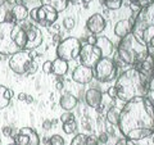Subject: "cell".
I'll use <instances>...</instances> for the list:
<instances>
[{
  "mask_svg": "<svg viewBox=\"0 0 154 145\" xmlns=\"http://www.w3.org/2000/svg\"><path fill=\"white\" fill-rule=\"evenodd\" d=\"M154 3V0H130V4H131V8L135 12H139L140 9L145 8L148 5Z\"/></svg>",
  "mask_w": 154,
  "mask_h": 145,
  "instance_id": "obj_26",
  "label": "cell"
},
{
  "mask_svg": "<svg viewBox=\"0 0 154 145\" xmlns=\"http://www.w3.org/2000/svg\"><path fill=\"white\" fill-rule=\"evenodd\" d=\"M85 101L90 108H99L103 101V94L98 89H89L85 93Z\"/></svg>",
  "mask_w": 154,
  "mask_h": 145,
  "instance_id": "obj_15",
  "label": "cell"
},
{
  "mask_svg": "<svg viewBox=\"0 0 154 145\" xmlns=\"http://www.w3.org/2000/svg\"><path fill=\"white\" fill-rule=\"evenodd\" d=\"M63 26H64L66 30H68V31L73 30L75 26H76V22H75V19L72 17H67V18L63 19Z\"/></svg>",
  "mask_w": 154,
  "mask_h": 145,
  "instance_id": "obj_30",
  "label": "cell"
},
{
  "mask_svg": "<svg viewBox=\"0 0 154 145\" xmlns=\"http://www.w3.org/2000/svg\"><path fill=\"white\" fill-rule=\"evenodd\" d=\"M62 88H63V84H62L60 80H58L57 81V89H62Z\"/></svg>",
  "mask_w": 154,
  "mask_h": 145,
  "instance_id": "obj_42",
  "label": "cell"
},
{
  "mask_svg": "<svg viewBox=\"0 0 154 145\" xmlns=\"http://www.w3.org/2000/svg\"><path fill=\"white\" fill-rule=\"evenodd\" d=\"M0 145H2V140H0Z\"/></svg>",
  "mask_w": 154,
  "mask_h": 145,
  "instance_id": "obj_47",
  "label": "cell"
},
{
  "mask_svg": "<svg viewBox=\"0 0 154 145\" xmlns=\"http://www.w3.org/2000/svg\"><path fill=\"white\" fill-rule=\"evenodd\" d=\"M25 101H26V103H28V104H31L33 101V98H32V96H30V95H27V98H26Z\"/></svg>",
  "mask_w": 154,
  "mask_h": 145,
  "instance_id": "obj_41",
  "label": "cell"
},
{
  "mask_svg": "<svg viewBox=\"0 0 154 145\" xmlns=\"http://www.w3.org/2000/svg\"><path fill=\"white\" fill-rule=\"evenodd\" d=\"M28 16L37 25H40L42 27H51L57 22L59 13L50 5H41L38 8H33L28 13Z\"/></svg>",
  "mask_w": 154,
  "mask_h": 145,
  "instance_id": "obj_9",
  "label": "cell"
},
{
  "mask_svg": "<svg viewBox=\"0 0 154 145\" xmlns=\"http://www.w3.org/2000/svg\"><path fill=\"white\" fill-rule=\"evenodd\" d=\"M82 2H84L85 4H89V3H91V2H93V0H82Z\"/></svg>",
  "mask_w": 154,
  "mask_h": 145,
  "instance_id": "obj_44",
  "label": "cell"
},
{
  "mask_svg": "<svg viewBox=\"0 0 154 145\" xmlns=\"http://www.w3.org/2000/svg\"><path fill=\"white\" fill-rule=\"evenodd\" d=\"M118 128L123 137L140 141L154 132V104L149 98L127 101L121 109Z\"/></svg>",
  "mask_w": 154,
  "mask_h": 145,
  "instance_id": "obj_1",
  "label": "cell"
},
{
  "mask_svg": "<svg viewBox=\"0 0 154 145\" xmlns=\"http://www.w3.org/2000/svg\"><path fill=\"white\" fill-rule=\"evenodd\" d=\"M68 2H71V3H77V2H80V0H68Z\"/></svg>",
  "mask_w": 154,
  "mask_h": 145,
  "instance_id": "obj_45",
  "label": "cell"
},
{
  "mask_svg": "<svg viewBox=\"0 0 154 145\" xmlns=\"http://www.w3.org/2000/svg\"><path fill=\"white\" fill-rule=\"evenodd\" d=\"M108 96L112 99H117V90H116L114 86H112V88L108 89Z\"/></svg>",
  "mask_w": 154,
  "mask_h": 145,
  "instance_id": "obj_34",
  "label": "cell"
},
{
  "mask_svg": "<svg viewBox=\"0 0 154 145\" xmlns=\"http://www.w3.org/2000/svg\"><path fill=\"white\" fill-rule=\"evenodd\" d=\"M77 104H79V99H77V96H75L71 93L62 94L60 99H59V105L66 112H71L72 109H75L77 107Z\"/></svg>",
  "mask_w": 154,
  "mask_h": 145,
  "instance_id": "obj_19",
  "label": "cell"
},
{
  "mask_svg": "<svg viewBox=\"0 0 154 145\" xmlns=\"http://www.w3.org/2000/svg\"><path fill=\"white\" fill-rule=\"evenodd\" d=\"M119 114H121V109L118 107H116V105H113V107L109 108L108 112H107V122L113 125V126H118Z\"/></svg>",
  "mask_w": 154,
  "mask_h": 145,
  "instance_id": "obj_25",
  "label": "cell"
},
{
  "mask_svg": "<svg viewBox=\"0 0 154 145\" xmlns=\"http://www.w3.org/2000/svg\"><path fill=\"white\" fill-rule=\"evenodd\" d=\"M11 12L13 14V18H14V21H17V22H21V21H25V19L28 17V9L27 7L25 5V4H22V3H17L16 5H13L12 9H11Z\"/></svg>",
  "mask_w": 154,
  "mask_h": 145,
  "instance_id": "obj_21",
  "label": "cell"
},
{
  "mask_svg": "<svg viewBox=\"0 0 154 145\" xmlns=\"http://www.w3.org/2000/svg\"><path fill=\"white\" fill-rule=\"evenodd\" d=\"M51 68H53V62L51 60L44 62V64H42V71H44V73H46V75L51 73Z\"/></svg>",
  "mask_w": 154,
  "mask_h": 145,
  "instance_id": "obj_31",
  "label": "cell"
},
{
  "mask_svg": "<svg viewBox=\"0 0 154 145\" xmlns=\"http://www.w3.org/2000/svg\"><path fill=\"white\" fill-rule=\"evenodd\" d=\"M82 44L77 37H67L57 45V58H60L66 62L79 58Z\"/></svg>",
  "mask_w": 154,
  "mask_h": 145,
  "instance_id": "obj_8",
  "label": "cell"
},
{
  "mask_svg": "<svg viewBox=\"0 0 154 145\" xmlns=\"http://www.w3.org/2000/svg\"><path fill=\"white\" fill-rule=\"evenodd\" d=\"M3 134L7 135V136H13V135H12V127H9V126L4 127L3 128Z\"/></svg>",
  "mask_w": 154,
  "mask_h": 145,
  "instance_id": "obj_36",
  "label": "cell"
},
{
  "mask_svg": "<svg viewBox=\"0 0 154 145\" xmlns=\"http://www.w3.org/2000/svg\"><path fill=\"white\" fill-rule=\"evenodd\" d=\"M5 3H7V0H0V7L4 5V4H5Z\"/></svg>",
  "mask_w": 154,
  "mask_h": 145,
  "instance_id": "obj_43",
  "label": "cell"
},
{
  "mask_svg": "<svg viewBox=\"0 0 154 145\" xmlns=\"http://www.w3.org/2000/svg\"><path fill=\"white\" fill-rule=\"evenodd\" d=\"M68 72V62H66L60 58H55L53 60V68H51V73L55 75L57 77H62Z\"/></svg>",
  "mask_w": 154,
  "mask_h": 145,
  "instance_id": "obj_22",
  "label": "cell"
},
{
  "mask_svg": "<svg viewBox=\"0 0 154 145\" xmlns=\"http://www.w3.org/2000/svg\"><path fill=\"white\" fill-rule=\"evenodd\" d=\"M14 144L16 145H40L38 134L31 127L19 128L17 135H14Z\"/></svg>",
  "mask_w": 154,
  "mask_h": 145,
  "instance_id": "obj_11",
  "label": "cell"
},
{
  "mask_svg": "<svg viewBox=\"0 0 154 145\" xmlns=\"http://www.w3.org/2000/svg\"><path fill=\"white\" fill-rule=\"evenodd\" d=\"M26 98H27V94H25V93H19L18 94V100L23 101V100H26Z\"/></svg>",
  "mask_w": 154,
  "mask_h": 145,
  "instance_id": "obj_39",
  "label": "cell"
},
{
  "mask_svg": "<svg viewBox=\"0 0 154 145\" xmlns=\"http://www.w3.org/2000/svg\"><path fill=\"white\" fill-rule=\"evenodd\" d=\"M71 145H99V141L93 135L77 134L76 136L72 139Z\"/></svg>",
  "mask_w": 154,
  "mask_h": 145,
  "instance_id": "obj_20",
  "label": "cell"
},
{
  "mask_svg": "<svg viewBox=\"0 0 154 145\" xmlns=\"http://www.w3.org/2000/svg\"><path fill=\"white\" fill-rule=\"evenodd\" d=\"M48 143H49V145H64L66 144L64 139L58 134L51 135V136L49 137V140H48Z\"/></svg>",
  "mask_w": 154,
  "mask_h": 145,
  "instance_id": "obj_29",
  "label": "cell"
},
{
  "mask_svg": "<svg viewBox=\"0 0 154 145\" xmlns=\"http://www.w3.org/2000/svg\"><path fill=\"white\" fill-rule=\"evenodd\" d=\"M148 54L149 48L141 44L132 33H130L126 37L121 39L113 60L116 63H121V66H137L145 59Z\"/></svg>",
  "mask_w": 154,
  "mask_h": 145,
  "instance_id": "obj_4",
  "label": "cell"
},
{
  "mask_svg": "<svg viewBox=\"0 0 154 145\" xmlns=\"http://www.w3.org/2000/svg\"><path fill=\"white\" fill-rule=\"evenodd\" d=\"M107 27V21L105 18L99 13H94L93 16H90L86 21V28L91 32V35H98V33L103 32Z\"/></svg>",
  "mask_w": 154,
  "mask_h": 145,
  "instance_id": "obj_14",
  "label": "cell"
},
{
  "mask_svg": "<svg viewBox=\"0 0 154 145\" xmlns=\"http://www.w3.org/2000/svg\"><path fill=\"white\" fill-rule=\"evenodd\" d=\"M79 58L81 60V64L90 67V68H94V66L102 59L103 55L95 45L85 44V45H82V48H81Z\"/></svg>",
  "mask_w": 154,
  "mask_h": 145,
  "instance_id": "obj_10",
  "label": "cell"
},
{
  "mask_svg": "<svg viewBox=\"0 0 154 145\" xmlns=\"http://www.w3.org/2000/svg\"><path fill=\"white\" fill-rule=\"evenodd\" d=\"M95 41H96V36H95V35H93V36L88 37V44L94 45V44H95Z\"/></svg>",
  "mask_w": 154,
  "mask_h": 145,
  "instance_id": "obj_38",
  "label": "cell"
},
{
  "mask_svg": "<svg viewBox=\"0 0 154 145\" xmlns=\"http://www.w3.org/2000/svg\"><path fill=\"white\" fill-rule=\"evenodd\" d=\"M150 82L152 80L144 76L136 67L128 68L116 79L117 98L125 103L136 98H146L150 91Z\"/></svg>",
  "mask_w": 154,
  "mask_h": 145,
  "instance_id": "obj_2",
  "label": "cell"
},
{
  "mask_svg": "<svg viewBox=\"0 0 154 145\" xmlns=\"http://www.w3.org/2000/svg\"><path fill=\"white\" fill-rule=\"evenodd\" d=\"M123 0H103L105 8H108L109 11H117L122 7Z\"/></svg>",
  "mask_w": 154,
  "mask_h": 145,
  "instance_id": "obj_28",
  "label": "cell"
},
{
  "mask_svg": "<svg viewBox=\"0 0 154 145\" xmlns=\"http://www.w3.org/2000/svg\"><path fill=\"white\" fill-rule=\"evenodd\" d=\"M27 33L18 22H0V55H13L25 49Z\"/></svg>",
  "mask_w": 154,
  "mask_h": 145,
  "instance_id": "obj_3",
  "label": "cell"
},
{
  "mask_svg": "<svg viewBox=\"0 0 154 145\" xmlns=\"http://www.w3.org/2000/svg\"><path fill=\"white\" fill-rule=\"evenodd\" d=\"M136 68L140 71L145 77H148L149 80H153V75H154V57L152 54H148L145 57V59L141 60L140 63L136 66Z\"/></svg>",
  "mask_w": 154,
  "mask_h": 145,
  "instance_id": "obj_16",
  "label": "cell"
},
{
  "mask_svg": "<svg viewBox=\"0 0 154 145\" xmlns=\"http://www.w3.org/2000/svg\"><path fill=\"white\" fill-rule=\"evenodd\" d=\"M94 45L100 50V53H102L103 57L110 58V55L113 54V49H114V48H113L112 41H110L108 37H105V36H98V37H96V41H95Z\"/></svg>",
  "mask_w": 154,
  "mask_h": 145,
  "instance_id": "obj_18",
  "label": "cell"
},
{
  "mask_svg": "<svg viewBox=\"0 0 154 145\" xmlns=\"http://www.w3.org/2000/svg\"><path fill=\"white\" fill-rule=\"evenodd\" d=\"M14 96L13 90L5 88L4 85H0V109L7 108L11 104V100Z\"/></svg>",
  "mask_w": 154,
  "mask_h": 145,
  "instance_id": "obj_23",
  "label": "cell"
},
{
  "mask_svg": "<svg viewBox=\"0 0 154 145\" xmlns=\"http://www.w3.org/2000/svg\"><path fill=\"white\" fill-rule=\"evenodd\" d=\"M132 35L148 48H154V3L137 12Z\"/></svg>",
  "mask_w": 154,
  "mask_h": 145,
  "instance_id": "obj_5",
  "label": "cell"
},
{
  "mask_svg": "<svg viewBox=\"0 0 154 145\" xmlns=\"http://www.w3.org/2000/svg\"><path fill=\"white\" fill-rule=\"evenodd\" d=\"M107 139H108V135H107V134H102V135L99 136L98 141H99V143H100V141H102V143H105V141H107Z\"/></svg>",
  "mask_w": 154,
  "mask_h": 145,
  "instance_id": "obj_37",
  "label": "cell"
},
{
  "mask_svg": "<svg viewBox=\"0 0 154 145\" xmlns=\"http://www.w3.org/2000/svg\"><path fill=\"white\" fill-rule=\"evenodd\" d=\"M8 145H16V144H14V143H11V144H8Z\"/></svg>",
  "mask_w": 154,
  "mask_h": 145,
  "instance_id": "obj_46",
  "label": "cell"
},
{
  "mask_svg": "<svg viewBox=\"0 0 154 145\" xmlns=\"http://www.w3.org/2000/svg\"><path fill=\"white\" fill-rule=\"evenodd\" d=\"M114 145H136V143L132 141V140H128L126 137H122V139H119Z\"/></svg>",
  "mask_w": 154,
  "mask_h": 145,
  "instance_id": "obj_33",
  "label": "cell"
},
{
  "mask_svg": "<svg viewBox=\"0 0 154 145\" xmlns=\"http://www.w3.org/2000/svg\"><path fill=\"white\" fill-rule=\"evenodd\" d=\"M73 118H75V114L71 113V112H64L63 114L60 116L62 123H64V122H67V121H69V119H73Z\"/></svg>",
  "mask_w": 154,
  "mask_h": 145,
  "instance_id": "obj_32",
  "label": "cell"
},
{
  "mask_svg": "<svg viewBox=\"0 0 154 145\" xmlns=\"http://www.w3.org/2000/svg\"><path fill=\"white\" fill-rule=\"evenodd\" d=\"M132 28H134L132 19H122L114 26V33L117 37L123 39L127 35H130V33H132Z\"/></svg>",
  "mask_w": 154,
  "mask_h": 145,
  "instance_id": "obj_17",
  "label": "cell"
},
{
  "mask_svg": "<svg viewBox=\"0 0 154 145\" xmlns=\"http://www.w3.org/2000/svg\"><path fill=\"white\" fill-rule=\"evenodd\" d=\"M72 79L75 82L80 85H86L91 82V80L94 79V73H93V68L86 67L84 64H79L72 72Z\"/></svg>",
  "mask_w": 154,
  "mask_h": 145,
  "instance_id": "obj_13",
  "label": "cell"
},
{
  "mask_svg": "<svg viewBox=\"0 0 154 145\" xmlns=\"http://www.w3.org/2000/svg\"><path fill=\"white\" fill-rule=\"evenodd\" d=\"M153 80H154V75H153Z\"/></svg>",
  "mask_w": 154,
  "mask_h": 145,
  "instance_id": "obj_48",
  "label": "cell"
},
{
  "mask_svg": "<svg viewBox=\"0 0 154 145\" xmlns=\"http://www.w3.org/2000/svg\"><path fill=\"white\" fill-rule=\"evenodd\" d=\"M63 131L66 134H75L77 131V122H76V118L73 119H69L67 122L63 123Z\"/></svg>",
  "mask_w": 154,
  "mask_h": 145,
  "instance_id": "obj_27",
  "label": "cell"
},
{
  "mask_svg": "<svg viewBox=\"0 0 154 145\" xmlns=\"http://www.w3.org/2000/svg\"><path fill=\"white\" fill-rule=\"evenodd\" d=\"M9 67L17 75H33L37 72V62L33 59V55L28 50H21L13 54L9 60Z\"/></svg>",
  "mask_w": 154,
  "mask_h": 145,
  "instance_id": "obj_6",
  "label": "cell"
},
{
  "mask_svg": "<svg viewBox=\"0 0 154 145\" xmlns=\"http://www.w3.org/2000/svg\"><path fill=\"white\" fill-rule=\"evenodd\" d=\"M41 5H50L51 8H54L58 13L64 12L67 7H68V0H40Z\"/></svg>",
  "mask_w": 154,
  "mask_h": 145,
  "instance_id": "obj_24",
  "label": "cell"
},
{
  "mask_svg": "<svg viewBox=\"0 0 154 145\" xmlns=\"http://www.w3.org/2000/svg\"><path fill=\"white\" fill-rule=\"evenodd\" d=\"M94 79L99 82H110L118 77V66L117 63L108 57H103L93 68Z\"/></svg>",
  "mask_w": 154,
  "mask_h": 145,
  "instance_id": "obj_7",
  "label": "cell"
},
{
  "mask_svg": "<svg viewBox=\"0 0 154 145\" xmlns=\"http://www.w3.org/2000/svg\"><path fill=\"white\" fill-rule=\"evenodd\" d=\"M153 140H154V137H153Z\"/></svg>",
  "mask_w": 154,
  "mask_h": 145,
  "instance_id": "obj_49",
  "label": "cell"
},
{
  "mask_svg": "<svg viewBox=\"0 0 154 145\" xmlns=\"http://www.w3.org/2000/svg\"><path fill=\"white\" fill-rule=\"evenodd\" d=\"M25 30L27 33V42L25 45V50L31 51L42 44L44 36H42V32L40 31V28H37L33 25H28L27 27H25Z\"/></svg>",
  "mask_w": 154,
  "mask_h": 145,
  "instance_id": "obj_12",
  "label": "cell"
},
{
  "mask_svg": "<svg viewBox=\"0 0 154 145\" xmlns=\"http://www.w3.org/2000/svg\"><path fill=\"white\" fill-rule=\"evenodd\" d=\"M51 121H49V119H46V121H44V123H42V128L44 130H50L51 128Z\"/></svg>",
  "mask_w": 154,
  "mask_h": 145,
  "instance_id": "obj_35",
  "label": "cell"
},
{
  "mask_svg": "<svg viewBox=\"0 0 154 145\" xmlns=\"http://www.w3.org/2000/svg\"><path fill=\"white\" fill-rule=\"evenodd\" d=\"M53 41H54L55 44H57V42H58V44H59V42L62 41V40H60V36H59V33H57V35H54V37H53Z\"/></svg>",
  "mask_w": 154,
  "mask_h": 145,
  "instance_id": "obj_40",
  "label": "cell"
}]
</instances>
